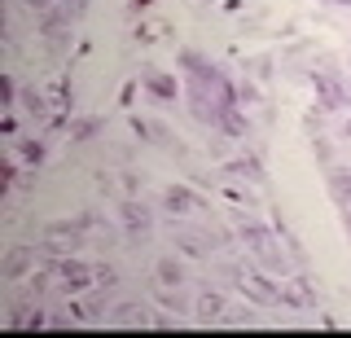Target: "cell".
<instances>
[{
	"mask_svg": "<svg viewBox=\"0 0 351 338\" xmlns=\"http://www.w3.org/2000/svg\"><path fill=\"white\" fill-rule=\"evenodd\" d=\"M241 242H246V250L259 259L263 268H272V272H285V255H281V237H277V228H268V224H259V220H250V215H241Z\"/></svg>",
	"mask_w": 351,
	"mask_h": 338,
	"instance_id": "cell-1",
	"label": "cell"
},
{
	"mask_svg": "<svg viewBox=\"0 0 351 338\" xmlns=\"http://www.w3.org/2000/svg\"><path fill=\"white\" fill-rule=\"evenodd\" d=\"M93 224L88 215H80L75 224H49L44 228V242H40V250L44 255H71V250H80L84 246V228Z\"/></svg>",
	"mask_w": 351,
	"mask_h": 338,
	"instance_id": "cell-2",
	"label": "cell"
},
{
	"mask_svg": "<svg viewBox=\"0 0 351 338\" xmlns=\"http://www.w3.org/2000/svg\"><path fill=\"white\" fill-rule=\"evenodd\" d=\"M228 277H233V286L246 294L250 303H263V308H272L277 299V281H268L263 272H246V268H228Z\"/></svg>",
	"mask_w": 351,
	"mask_h": 338,
	"instance_id": "cell-3",
	"label": "cell"
},
{
	"mask_svg": "<svg viewBox=\"0 0 351 338\" xmlns=\"http://www.w3.org/2000/svg\"><path fill=\"white\" fill-rule=\"evenodd\" d=\"M53 272H58V286H62L66 294H80V290H88V286H97V272L88 268V264H80V259H62Z\"/></svg>",
	"mask_w": 351,
	"mask_h": 338,
	"instance_id": "cell-4",
	"label": "cell"
},
{
	"mask_svg": "<svg viewBox=\"0 0 351 338\" xmlns=\"http://www.w3.org/2000/svg\"><path fill=\"white\" fill-rule=\"evenodd\" d=\"M277 299L281 303H290V308H316V290H312V281L307 277H281L277 281Z\"/></svg>",
	"mask_w": 351,
	"mask_h": 338,
	"instance_id": "cell-5",
	"label": "cell"
},
{
	"mask_svg": "<svg viewBox=\"0 0 351 338\" xmlns=\"http://www.w3.org/2000/svg\"><path fill=\"white\" fill-rule=\"evenodd\" d=\"M193 316L202 325H219V321H228V303H224V294H215V290H202L193 299Z\"/></svg>",
	"mask_w": 351,
	"mask_h": 338,
	"instance_id": "cell-6",
	"label": "cell"
},
{
	"mask_svg": "<svg viewBox=\"0 0 351 338\" xmlns=\"http://www.w3.org/2000/svg\"><path fill=\"white\" fill-rule=\"evenodd\" d=\"M312 84H316V93H321V106H325V110H343V106H351L347 88H343V84H338L329 71H316Z\"/></svg>",
	"mask_w": 351,
	"mask_h": 338,
	"instance_id": "cell-7",
	"label": "cell"
},
{
	"mask_svg": "<svg viewBox=\"0 0 351 338\" xmlns=\"http://www.w3.org/2000/svg\"><path fill=\"white\" fill-rule=\"evenodd\" d=\"M123 228L132 233V242L149 237V228H154V215H149V206H145V202H128V206H123Z\"/></svg>",
	"mask_w": 351,
	"mask_h": 338,
	"instance_id": "cell-8",
	"label": "cell"
},
{
	"mask_svg": "<svg viewBox=\"0 0 351 338\" xmlns=\"http://www.w3.org/2000/svg\"><path fill=\"white\" fill-rule=\"evenodd\" d=\"M325 184H329V198L347 211V206H351V167H329Z\"/></svg>",
	"mask_w": 351,
	"mask_h": 338,
	"instance_id": "cell-9",
	"label": "cell"
},
{
	"mask_svg": "<svg viewBox=\"0 0 351 338\" xmlns=\"http://www.w3.org/2000/svg\"><path fill=\"white\" fill-rule=\"evenodd\" d=\"M162 202H167V211H176V215L202 211V198H193V193H189V189H180V184H171V189L162 193Z\"/></svg>",
	"mask_w": 351,
	"mask_h": 338,
	"instance_id": "cell-10",
	"label": "cell"
},
{
	"mask_svg": "<svg viewBox=\"0 0 351 338\" xmlns=\"http://www.w3.org/2000/svg\"><path fill=\"white\" fill-rule=\"evenodd\" d=\"M22 110H27L36 123H49V114H53V106H49V97H44L40 88H27L22 93Z\"/></svg>",
	"mask_w": 351,
	"mask_h": 338,
	"instance_id": "cell-11",
	"label": "cell"
},
{
	"mask_svg": "<svg viewBox=\"0 0 351 338\" xmlns=\"http://www.w3.org/2000/svg\"><path fill=\"white\" fill-rule=\"evenodd\" d=\"M106 321H110V325H149V312L141 308V303H119V308L110 312Z\"/></svg>",
	"mask_w": 351,
	"mask_h": 338,
	"instance_id": "cell-12",
	"label": "cell"
},
{
	"mask_svg": "<svg viewBox=\"0 0 351 338\" xmlns=\"http://www.w3.org/2000/svg\"><path fill=\"white\" fill-rule=\"evenodd\" d=\"M141 80H145V88L158 97V101H176V80H167V75H158V71H149V67H145Z\"/></svg>",
	"mask_w": 351,
	"mask_h": 338,
	"instance_id": "cell-13",
	"label": "cell"
},
{
	"mask_svg": "<svg viewBox=\"0 0 351 338\" xmlns=\"http://www.w3.org/2000/svg\"><path fill=\"white\" fill-rule=\"evenodd\" d=\"M272 228H277V237H281V246H285V255H290V259H294V264H303V242H299V237H294V228H290V224H285V220H281V215H277V220H272Z\"/></svg>",
	"mask_w": 351,
	"mask_h": 338,
	"instance_id": "cell-14",
	"label": "cell"
},
{
	"mask_svg": "<svg viewBox=\"0 0 351 338\" xmlns=\"http://www.w3.org/2000/svg\"><path fill=\"white\" fill-rule=\"evenodd\" d=\"M224 171L233 180H263V167L255 158H233V162H224Z\"/></svg>",
	"mask_w": 351,
	"mask_h": 338,
	"instance_id": "cell-15",
	"label": "cell"
},
{
	"mask_svg": "<svg viewBox=\"0 0 351 338\" xmlns=\"http://www.w3.org/2000/svg\"><path fill=\"white\" fill-rule=\"evenodd\" d=\"M154 277H158L162 286H180V281H184V272H180V264H176V259H158Z\"/></svg>",
	"mask_w": 351,
	"mask_h": 338,
	"instance_id": "cell-16",
	"label": "cell"
},
{
	"mask_svg": "<svg viewBox=\"0 0 351 338\" xmlns=\"http://www.w3.org/2000/svg\"><path fill=\"white\" fill-rule=\"evenodd\" d=\"M206 242H211V237H202V233H176V246H180L184 255H206Z\"/></svg>",
	"mask_w": 351,
	"mask_h": 338,
	"instance_id": "cell-17",
	"label": "cell"
},
{
	"mask_svg": "<svg viewBox=\"0 0 351 338\" xmlns=\"http://www.w3.org/2000/svg\"><path fill=\"white\" fill-rule=\"evenodd\" d=\"M0 272H5V277H22V272H27V250H14V255L5 259V268H0Z\"/></svg>",
	"mask_w": 351,
	"mask_h": 338,
	"instance_id": "cell-18",
	"label": "cell"
},
{
	"mask_svg": "<svg viewBox=\"0 0 351 338\" xmlns=\"http://www.w3.org/2000/svg\"><path fill=\"white\" fill-rule=\"evenodd\" d=\"M97 128H101V123H97V119H80V123L71 128V141H88V136L97 132Z\"/></svg>",
	"mask_w": 351,
	"mask_h": 338,
	"instance_id": "cell-19",
	"label": "cell"
},
{
	"mask_svg": "<svg viewBox=\"0 0 351 338\" xmlns=\"http://www.w3.org/2000/svg\"><path fill=\"white\" fill-rule=\"evenodd\" d=\"M93 272H97V286H106V290H114V286H119V272L110 268V264H101V268H93Z\"/></svg>",
	"mask_w": 351,
	"mask_h": 338,
	"instance_id": "cell-20",
	"label": "cell"
},
{
	"mask_svg": "<svg viewBox=\"0 0 351 338\" xmlns=\"http://www.w3.org/2000/svg\"><path fill=\"white\" fill-rule=\"evenodd\" d=\"M22 158H27V162H40L44 158V141H27V145H22Z\"/></svg>",
	"mask_w": 351,
	"mask_h": 338,
	"instance_id": "cell-21",
	"label": "cell"
},
{
	"mask_svg": "<svg viewBox=\"0 0 351 338\" xmlns=\"http://www.w3.org/2000/svg\"><path fill=\"white\" fill-rule=\"evenodd\" d=\"M0 93H5V110H14V101H18V88H14V80H5V84H0Z\"/></svg>",
	"mask_w": 351,
	"mask_h": 338,
	"instance_id": "cell-22",
	"label": "cell"
},
{
	"mask_svg": "<svg viewBox=\"0 0 351 338\" xmlns=\"http://www.w3.org/2000/svg\"><path fill=\"white\" fill-rule=\"evenodd\" d=\"M22 5H27V9H36V14H49V9H53V0H22Z\"/></svg>",
	"mask_w": 351,
	"mask_h": 338,
	"instance_id": "cell-23",
	"label": "cell"
},
{
	"mask_svg": "<svg viewBox=\"0 0 351 338\" xmlns=\"http://www.w3.org/2000/svg\"><path fill=\"white\" fill-rule=\"evenodd\" d=\"M0 132H5V136L18 132V123H14V114H9V110H5V119H0Z\"/></svg>",
	"mask_w": 351,
	"mask_h": 338,
	"instance_id": "cell-24",
	"label": "cell"
},
{
	"mask_svg": "<svg viewBox=\"0 0 351 338\" xmlns=\"http://www.w3.org/2000/svg\"><path fill=\"white\" fill-rule=\"evenodd\" d=\"M329 5H351V0H329Z\"/></svg>",
	"mask_w": 351,
	"mask_h": 338,
	"instance_id": "cell-25",
	"label": "cell"
},
{
	"mask_svg": "<svg viewBox=\"0 0 351 338\" xmlns=\"http://www.w3.org/2000/svg\"><path fill=\"white\" fill-rule=\"evenodd\" d=\"M347 136H351V119H347Z\"/></svg>",
	"mask_w": 351,
	"mask_h": 338,
	"instance_id": "cell-26",
	"label": "cell"
}]
</instances>
